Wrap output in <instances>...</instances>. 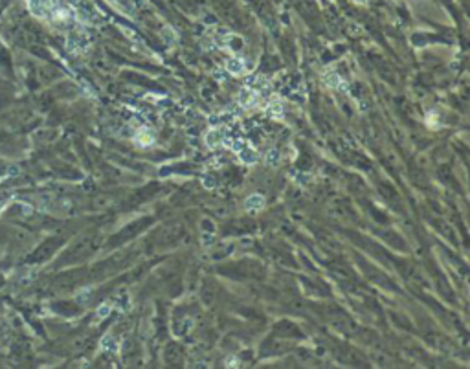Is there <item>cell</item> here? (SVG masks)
I'll use <instances>...</instances> for the list:
<instances>
[{
  "label": "cell",
  "mask_w": 470,
  "mask_h": 369,
  "mask_svg": "<svg viewBox=\"0 0 470 369\" xmlns=\"http://www.w3.org/2000/svg\"><path fill=\"white\" fill-rule=\"evenodd\" d=\"M63 0H28L30 13L37 18H50V13L55 6H59Z\"/></svg>",
  "instance_id": "obj_1"
},
{
  "label": "cell",
  "mask_w": 470,
  "mask_h": 369,
  "mask_svg": "<svg viewBox=\"0 0 470 369\" xmlns=\"http://www.w3.org/2000/svg\"><path fill=\"white\" fill-rule=\"evenodd\" d=\"M74 9H76V18H79V20L85 22V24H94V20H96V17H97V11L88 0H81L78 8H74Z\"/></svg>",
  "instance_id": "obj_2"
},
{
  "label": "cell",
  "mask_w": 470,
  "mask_h": 369,
  "mask_svg": "<svg viewBox=\"0 0 470 369\" xmlns=\"http://www.w3.org/2000/svg\"><path fill=\"white\" fill-rule=\"evenodd\" d=\"M257 99H259V94L252 87L241 88V92L237 96V101H239V105L243 107V108H252V107H255L257 105Z\"/></svg>",
  "instance_id": "obj_3"
},
{
  "label": "cell",
  "mask_w": 470,
  "mask_h": 369,
  "mask_svg": "<svg viewBox=\"0 0 470 369\" xmlns=\"http://www.w3.org/2000/svg\"><path fill=\"white\" fill-rule=\"evenodd\" d=\"M87 39H85V35H79V33H72V35H68V39H66V48H68L70 53H83L85 52V48H87Z\"/></svg>",
  "instance_id": "obj_4"
},
{
  "label": "cell",
  "mask_w": 470,
  "mask_h": 369,
  "mask_svg": "<svg viewBox=\"0 0 470 369\" xmlns=\"http://www.w3.org/2000/svg\"><path fill=\"white\" fill-rule=\"evenodd\" d=\"M155 140H157L155 132L151 131V129H147V127H141L134 134V143L140 145V147H151L155 143Z\"/></svg>",
  "instance_id": "obj_5"
},
{
  "label": "cell",
  "mask_w": 470,
  "mask_h": 369,
  "mask_svg": "<svg viewBox=\"0 0 470 369\" xmlns=\"http://www.w3.org/2000/svg\"><path fill=\"white\" fill-rule=\"evenodd\" d=\"M323 81H325L327 87L334 88V90H340V92H347L349 90L347 83L342 79L336 72H327V74L323 76Z\"/></svg>",
  "instance_id": "obj_6"
},
{
  "label": "cell",
  "mask_w": 470,
  "mask_h": 369,
  "mask_svg": "<svg viewBox=\"0 0 470 369\" xmlns=\"http://www.w3.org/2000/svg\"><path fill=\"white\" fill-rule=\"evenodd\" d=\"M250 66H246V62L241 59V57H232L226 61V70L232 74V76H243L248 72Z\"/></svg>",
  "instance_id": "obj_7"
},
{
  "label": "cell",
  "mask_w": 470,
  "mask_h": 369,
  "mask_svg": "<svg viewBox=\"0 0 470 369\" xmlns=\"http://www.w3.org/2000/svg\"><path fill=\"white\" fill-rule=\"evenodd\" d=\"M237 154H239V160H241L243 164H246V166H253V164H257V160H259V153L253 149V147H248V145H244Z\"/></svg>",
  "instance_id": "obj_8"
},
{
  "label": "cell",
  "mask_w": 470,
  "mask_h": 369,
  "mask_svg": "<svg viewBox=\"0 0 470 369\" xmlns=\"http://www.w3.org/2000/svg\"><path fill=\"white\" fill-rule=\"evenodd\" d=\"M204 143H206V147H209V149L219 147V145L222 143V134H220V131H219V129H209V131L204 134Z\"/></svg>",
  "instance_id": "obj_9"
},
{
  "label": "cell",
  "mask_w": 470,
  "mask_h": 369,
  "mask_svg": "<svg viewBox=\"0 0 470 369\" xmlns=\"http://www.w3.org/2000/svg\"><path fill=\"white\" fill-rule=\"evenodd\" d=\"M244 208L248 211H259L265 208V197H263L261 193H253L250 195L248 199H246V202H244Z\"/></svg>",
  "instance_id": "obj_10"
},
{
  "label": "cell",
  "mask_w": 470,
  "mask_h": 369,
  "mask_svg": "<svg viewBox=\"0 0 470 369\" xmlns=\"http://www.w3.org/2000/svg\"><path fill=\"white\" fill-rule=\"evenodd\" d=\"M266 112H268V116H272V118L279 120V118H283V105H281L278 99H276V101H272V103L266 107Z\"/></svg>",
  "instance_id": "obj_11"
},
{
  "label": "cell",
  "mask_w": 470,
  "mask_h": 369,
  "mask_svg": "<svg viewBox=\"0 0 470 369\" xmlns=\"http://www.w3.org/2000/svg\"><path fill=\"white\" fill-rule=\"evenodd\" d=\"M101 349H103V351H109V353L118 351V342L114 340V336H110V334L105 336L103 340H101Z\"/></svg>",
  "instance_id": "obj_12"
},
{
  "label": "cell",
  "mask_w": 470,
  "mask_h": 369,
  "mask_svg": "<svg viewBox=\"0 0 470 369\" xmlns=\"http://www.w3.org/2000/svg\"><path fill=\"white\" fill-rule=\"evenodd\" d=\"M266 162H268V166L276 167L279 166V162H281V154H279L278 149H270L268 154H266Z\"/></svg>",
  "instance_id": "obj_13"
},
{
  "label": "cell",
  "mask_w": 470,
  "mask_h": 369,
  "mask_svg": "<svg viewBox=\"0 0 470 369\" xmlns=\"http://www.w3.org/2000/svg\"><path fill=\"white\" fill-rule=\"evenodd\" d=\"M213 245H215V231H204L202 233V246L211 248Z\"/></svg>",
  "instance_id": "obj_14"
},
{
  "label": "cell",
  "mask_w": 470,
  "mask_h": 369,
  "mask_svg": "<svg viewBox=\"0 0 470 369\" xmlns=\"http://www.w3.org/2000/svg\"><path fill=\"white\" fill-rule=\"evenodd\" d=\"M202 185H204L206 189H213V187L217 185V180H215V176L204 175V176H202Z\"/></svg>",
  "instance_id": "obj_15"
},
{
  "label": "cell",
  "mask_w": 470,
  "mask_h": 369,
  "mask_svg": "<svg viewBox=\"0 0 470 369\" xmlns=\"http://www.w3.org/2000/svg\"><path fill=\"white\" fill-rule=\"evenodd\" d=\"M162 33H164V41H166L167 44H173L174 41H176V37H174V31L171 30V28H164L162 30Z\"/></svg>",
  "instance_id": "obj_16"
},
{
  "label": "cell",
  "mask_w": 470,
  "mask_h": 369,
  "mask_svg": "<svg viewBox=\"0 0 470 369\" xmlns=\"http://www.w3.org/2000/svg\"><path fill=\"white\" fill-rule=\"evenodd\" d=\"M110 310H112V307H110L109 303H105V305H99V307H97V316H99V318H107L109 314H110Z\"/></svg>",
  "instance_id": "obj_17"
},
{
  "label": "cell",
  "mask_w": 470,
  "mask_h": 369,
  "mask_svg": "<svg viewBox=\"0 0 470 369\" xmlns=\"http://www.w3.org/2000/svg\"><path fill=\"white\" fill-rule=\"evenodd\" d=\"M226 366H230V368H232V366H237V358L230 356V358H228V362H226Z\"/></svg>",
  "instance_id": "obj_18"
},
{
  "label": "cell",
  "mask_w": 470,
  "mask_h": 369,
  "mask_svg": "<svg viewBox=\"0 0 470 369\" xmlns=\"http://www.w3.org/2000/svg\"><path fill=\"white\" fill-rule=\"evenodd\" d=\"M8 206V202L6 200H0V215H2V211H4V208Z\"/></svg>",
  "instance_id": "obj_19"
},
{
  "label": "cell",
  "mask_w": 470,
  "mask_h": 369,
  "mask_svg": "<svg viewBox=\"0 0 470 369\" xmlns=\"http://www.w3.org/2000/svg\"><path fill=\"white\" fill-rule=\"evenodd\" d=\"M357 2H360V4H366L367 0H357Z\"/></svg>",
  "instance_id": "obj_20"
}]
</instances>
